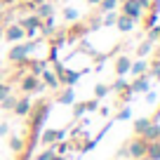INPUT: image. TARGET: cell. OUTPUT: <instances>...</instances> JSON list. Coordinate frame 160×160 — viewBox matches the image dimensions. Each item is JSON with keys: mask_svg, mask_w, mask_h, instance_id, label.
<instances>
[{"mask_svg": "<svg viewBox=\"0 0 160 160\" xmlns=\"http://www.w3.org/2000/svg\"><path fill=\"white\" fill-rule=\"evenodd\" d=\"M146 146H148L146 139H134L130 144V148H127V153H130L132 158H144V155H146Z\"/></svg>", "mask_w": 160, "mask_h": 160, "instance_id": "obj_1", "label": "cell"}, {"mask_svg": "<svg viewBox=\"0 0 160 160\" xmlns=\"http://www.w3.org/2000/svg\"><path fill=\"white\" fill-rule=\"evenodd\" d=\"M141 139H146V141H155V139H160V127L151 122V125L146 127L144 132H141Z\"/></svg>", "mask_w": 160, "mask_h": 160, "instance_id": "obj_2", "label": "cell"}, {"mask_svg": "<svg viewBox=\"0 0 160 160\" xmlns=\"http://www.w3.org/2000/svg\"><path fill=\"white\" fill-rule=\"evenodd\" d=\"M125 14L130 17V19H137V17L141 14V7H139L137 0H127V2H125Z\"/></svg>", "mask_w": 160, "mask_h": 160, "instance_id": "obj_3", "label": "cell"}, {"mask_svg": "<svg viewBox=\"0 0 160 160\" xmlns=\"http://www.w3.org/2000/svg\"><path fill=\"white\" fill-rule=\"evenodd\" d=\"M146 155H148V160H158L160 158V141H148Z\"/></svg>", "mask_w": 160, "mask_h": 160, "instance_id": "obj_4", "label": "cell"}, {"mask_svg": "<svg viewBox=\"0 0 160 160\" xmlns=\"http://www.w3.org/2000/svg\"><path fill=\"white\" fill-rule=\"evenodd\" d=\"M7 40H21L26 35V31L21 28V26H10V28H7Z\"/></svg>", "mask_w": 160, "mask_h": 160, "instance_id": "obj_5", "label": "cell"}, {"mask_svg": "<svg viewBox=\"0 0 160 160\" xmlns=\"http://www.w3.org/2000/svg\"><path fill=\"white\" fill-rule=\"evenodd\" d=\"M21 90H24V92H38L40 85H38V80H35V78H24V82H21Z\"/></svg>", "mask_w": 160, "mask_h": 160, "instance_id": "obj_6", "label": "cell"}, {"mask_svg": "<svg viewBox=\"0 0 160 160\" xmlns=\"http://www.w3.org/2000/svg\"><path fill=\"white\" fill-rule=\"evenodd\" d=\"M28 111H31L28 99H21V101H17V104H14V113H17V115H26Z\"/></svg>", "mask_w": 160, "mask_h": 160, "instance_id": "obj_7", "label": "cell"}, {"mask_svg": "<svg viewBox=\"0 0 160 160\" xmlns=\"http://www.w3.org/2000/svg\"><path fill=\"white\" fill-rule=\"evenodd\" d=\"M130 90H134V92H146V90H148V80H146V78H139L134 85L130 87Z\"/></svg>", "mask_w": 160, "mask_h": 160, "instance_id": "obj_8", "label": "cell"}, {"mask_svg": "<svg viewBox=\"0 0 160 160\" xmlns=\"http://www.w3.org/2000/svg\"><path fill=\"white\" fill-rule=\"evenodd\" d=\"M148 125H151V120H148V118H141V120H137V122H134V130H137V134H141V132H144Z\"/></svg>", "mask_w": 160, "mask_h": 160, "instance_id": "obj_9", "label": "cell"}, {"mask_svg": "<svg viewBox=\"0 0 160 160\" xmlns=\"http://www.w3.org/2000/svg\"><path fill=\"white\" fill-rule=\"evenodd\" d=\"M118 26H120L122 31L132 28V19H130V17H120V19H118Z\"/></svg>", "mask_w": 160, "mask_h": 160, "instance_id": "obj_10", "label": "cell"}, {"mask_svg": "<svg viewBox=\"0 0 160 160\" xmlns=\"http://www.w3.org/2000/svg\"><path fill=\"white\" fill-rule=\"evenodd\" d=\"M127 71H130V61H127V59H120L118 61V73L122 75V73H127Z\"/></svg>", "mask_w": 160, "mask_h": 160, "instance_id": "obj_11", "label": "cell"}, {"mask_svg": "<svg viewBox=\"0 0 160 160\" xmlns=\"http://www.w3.org/2000/svg\"><path fill=\"white\" fill-rule=\"evenodd\" d=\"M45 80H47V85H52V87H59V80H57L54 75L50 73V71H47V73H45Z\"/></svg>", "mask_w": 160, "mask_h": 160, "instance_id": "obj_12", "label": "cell"}, {"mask_svg": "<svg viewBox=\"0 0 160 160\" xmlns=\"http://www.w3.org/2000/svg\"><path fill=\"white\" fill-rule=\"evenodd\" d=\"M59 101H64V104H71V101H73V92H71V90H66L64 94L59 97Z\"/></svg>", "mask_w": 160, "mask_h": 160, "instance_id": "obj_13", "label": "cell"}, {"mask_svg": "<svg viewBox=\"0 0 160 160\" xmlns=\"http://www.w3.org/2000/svg\"><path fill=\"white\" fill-rule=\"evenodd\" d=\"M130 68L134 71L137 75H141V73H144V71H146V64H134V66H130Z\"/></svg>", "mask_w": 160, "mask_h": 160, "instance_id": "obj_14", "label": "cell"}, {"mask_svg": "<svg viewBox=\"0 0 160 160\" xmlns=\"http://www.w3.org/2000/svg\"><path fill=\"white\" fill-rule=\"evenodd\" d=\"M10 146H12V148H14V151H21V148H24V144H21V139H17V137H14V139L10 141Z\"/></svg>", "mask_w": 160, "mask_h": 160, "instance_id": "obj_15", "label": "cell"}, {"mask_svg": "<svg viewBox=\"0 0 160 160\" xmlns=\"http://www.w3.org/2000/svg\"><path fill=\"white\" fill-rule=\"evenodd\" d=\"M101 7H104V10H113V7H115V0H101Z\"/></svg>", "mask_w": 160, "mask_h": 160, "instance_id": "obj_16", "label": "cell"}, {"mask_svg": "<svg viewBox=\"0 0 160 160\" xmlns=\"http://www.w3.org/2000/svg\"><path fill=\"white\" fill-rule=\"evenodd\" d=\"M5 97H10V87H7V85H0V101L5 99Z\"/></svg>", "mask_w": 160, "mask_h": 160, "instance_id": "obj_17", "label": "cell"}, {"mask_svg": "<svg viewBox=\"0 0 160 160\" xmlns=\"http://www.w3.org/2000/svg\"><path fill=\"white\" fill-rule=\"evenodd\" d=\"M52 158H54V151H52V148H50V151H45V153L40 155V158H38V160H52Z\"/></svg>", "mask_w": 160, "mask_h": 160, "instance_id": "obj_18", "label": "cell"}, {"mask_svg": "<svg viewBox=\"0 0 160 160\" xmlns=\"http://www.w3.org/2000/svg\"><path fill=\"white\" fill-rule=\"evenodd\" d=\"M66 19L75 21V19H78V12H75V10H66Z\"/></svg>", "mask_w": 160, "mask_h": 160, "instance_id": "obj_19", "label": "cell"}, {"mask_svg": "<svg viewBox=\"0 0 160 160\" xmlns=\"http://www.w3.org/2000/svg\"><path fill=\"white\" fill-rule=\"evenodd\" d=\"M118 118H120V120L130 118V108H122V111H120V113H118Z\"/></svg>", "mask_w": 160, "mask_h": 160, "instance_id": "obj_20", "label": "cell"}, {"mask_svg": "<svg viewBox=\"0 0 160 160\" xmlns=\"http://www.w3.org/2000/svg\"><path fill=\"white\" fill-rule=\"evenodd\" d=\"M106 92H108V87H104V85H99V87H97V97H104Z\"/></svg>", "mask_w": 160, "mask_h": 160, "instance_id": "obj_21", "label": "cell"}, {"mask_svg": "<svg viewBox=\"0 0 160 160\" xmlns=\"http://www.w3.org/2000/svg\"><path fill=\"white\" fill-rule=\"evenodd\" d=\"M52 14V5H42V17H50Z\"/></svg>", "mask_w": 160, "mask_h": 160, "instance_id": "obj_22", "label": "cell"}, {"mask_svg": "<svg viewBox=\"0 0 160 160\" xmlns=\"http://www.w3.org/2000/svg\"><path fill=\"white\" fill-rule=\"evenodd\" d=\"M155 75H158V78H160V66H158V71H155Z\"/></svg>", "mask_w": 160, "mask_h": 160, "instance_id": "obj_23", "label": "cell"}, {"mask_svg": "<svg viewBox=\"0 0 160 160\" xmlns=\"http://www.w3.org/2000/svg\"><path fill=\"white\" fill-rule=\"evenodd\" d=\"M0 2H14V0H0Z\"/></svg>", "mask_w": 160, "mask_h": 160, "instance_id": "obj_24", "label": "cell"}, {"mask_svg": "<svg viewBox=\"0 0 160 160\" xmlns=\"http://www.w3.org/2000/svg\"><path fill=\"white\" fill-rule=\"evenodd\" d=\"M33 2H45V0H33Z\"/></svg>", "mask_w": 160, "mask_h": 160, "instance_id": "obj_25", "label": "cell"}, {"mask_svg": "<svg viewBox=\"0 0 160 160\" xmlns=\"http://www.w3.org/2000/svg\"><path fill=\"white\" fill-rule=\"evenodd\" d=\"M90 2H101V0H90Z\"/></svg>", "mask_w": 160, "mask_h": 160, "instance_id": "obj_26", "label": "cell"}]
</instances>
